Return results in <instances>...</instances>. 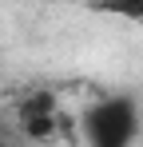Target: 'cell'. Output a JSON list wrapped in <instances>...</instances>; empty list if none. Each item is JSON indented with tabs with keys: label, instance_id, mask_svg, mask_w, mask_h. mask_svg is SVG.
<instances>
[{
	"label": "cell",
	"instance_id": "obj_1",
	"mask_svg": "<svg viewBox=\"0 0 143 147\" xmlns=\"http://www.w3.org/2000/svg\"><path fill=\"white\" fill-rule=\"evenodd\" d=\"M80 135L92 147H127L139 135V103L131 96H103L80 115Z\"/></svg>",
	"mask_w": 143,
	"mask_h": 147
},
{
	"label": "cell",
	"instance_id": "obj_2",
	"mask_svg": "<svg viewBox=\"0 0 143 147\" xmlns=\"http://www.w3.org/2000/svg\"><path fill=\"white\" fill-rule=\"evenodd\" d=\"M60 99L56 92H32V96H24L16 103V111H12V119H16V131H20L24 139H48L52 131H56V123H60Z\"/></svg>",
	"mask_w": 143,
	"mask_h": 147
},
{
	"label": "cell",
	"instance_id": "obj_3",
	"mask_svg": "<svg viewBox=\"0 0 143 147\" xmlns=\"http://www.w3.org/2000/svg\"><path fill=\"white\" fill-rule=\"evenodd\" d=\"M84 8L95 16H115L123 24H143V0H88Z\"/></svg>",
	"mask_w": 143,
	"mask_h": 147
}]
</instances>
